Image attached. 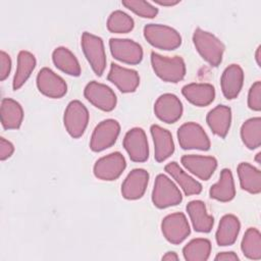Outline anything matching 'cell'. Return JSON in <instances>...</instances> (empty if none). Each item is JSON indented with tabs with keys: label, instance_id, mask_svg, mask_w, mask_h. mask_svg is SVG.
<instances>
[{
	"label": "cell",
	"instance_id": "obj_21",
	"mask_svg": "<svg viewBox=\"0 0 261 261\" xmlns=\"http://www.w3.org/2000/svg\"><path fill=\"white\" fill-rule=\"evenodd\" d=\"M181 94L191 104L197 107H205L214 101L215 89L211 84L191 83L182 87Z\"/></svg>",
	"mask_w": 261,
	"mask_h": 261
},
{
	"label": "cell",
	"instance_id": "obj_40",
	"mask_svg": "<svg viewBox=\"0 0 261 261\" xmlns=\"http://www.w3.org/2000/svg\"><path fill=\"white\" fill-rule=\"evenodd\" d=\"M154 2L160 6L171 7V6L178 4L180 1H178V0H154Z\"/></svg>",
	"mask_w": 261,
	"mask_h": 261
},
{
	"label": "cell",
	"instance_id": "obj_30",
	"mask_svg": "<svg viewBox=\"0 0 261 261\" xmlns=\"http://www.w3.org/2000/svg\"><path fill=\"white\" fill-rule=\"evenodd\" d=\"M37 65L36 57L33 53L21 50L17 55V65L12 81V88L14 91L20 89L29 80Z\"/></svg>",
	"mask_w": 261,
	"mask_h": 261
},
{
	"label": "cell",
	"instance_id": "obj_9",
	"mask_svg": "<svg viewBox=\"0 0 261 261\" xmlns=\"http://www.w3.org/2000/svg\"><path fill=\"white\" fill-rule=\"evenodd\" d=\"M125 167L126 161L124 156L120 152H112L95 162L93 172L98 179L112 181L122 174Z\"/></svg>",
	"mask_w": 261,
	"mask_h": 261
},
{
	"label": "cell",
	"instance_id": "obj_39",
	"mask_svg": "<svg viewBox=\"0 0 261 261\" xmlns=\"http://www.w3.org/2000/svg\"><path fill=\"white\" fill-rule=\"evenodd\" d=\"M214 260L215 261H238L239 256L232 251L220 252L214 257Z\"/></svg>",
	"mask_w": 261,
	"mask_h": 261
},
{
	"label": "cell",
	"instance_id": "obj_26",
	"mask_svg": "<svg viewBox=\"0 0 261 261\" xmlns=\"http://www.w3.org/2000/svg\"><path fill=\"white\" fill-rule=\"evenodd\" d=\"M164 170L176 181L186 196L199 195L202 192V185L188 174L176 162H169L165 165Z\"/></svg>",
	"mask_w": 261,
	"mask_h": 261
},
{
	"label": "cell",
	"instance_id": "obj_32",
	"mask_svg": "<svg viewBox=\"0 0 261 261\" xmlns=\"http://www.w3.org/2000/svg\"><path fill=\"white\" fill-rule=\"evenodd\" d=\"M210 253L211 242L204 238L193 239L182 248V255L187 261H206Z\"/></svg>",
	"mask_w": 261,
	"mask_h": 261
},
{
	"label": "cell",
	"instance_id": "obj_22",
	"mask_svg": "<svg viewBox=\"0 0 261 261\" xmlns=\"http://www.w3.org/2000/svg\"><path fill=\"white\" fill-rule=\"evenodd\" d=\"M206 122L215 136L225 138L231 124V109L222 104L215 106L207 113Z\"/></svg>",
	"mask_w": 261,
	"mask_h": 261
},
{
	"label": "cell",
	"instance_id": "obj_37",
	"mask_svg": "<svg viewBox=\"0 0 261 261\" xmlns=\"http://www.w3.org/2000/svg\"><path fill=\"white\" fill-rule=\"evenodd\" d=\"M11 65H12V62L9 54L2 50L0 52V81L1 82L5 81L9 76L11 71Z\"/></svg>",
	"mask_w": 261,
	"mask_h": 261
},
{
	"label": "cell",
	"instance_id": "obj_5",
	"mask_svg": "<svg viewBox=\"0 0 261 261\" xmlns=\"http://www.w3.org/2000/svg\"><path fill=\"white\" fill-rule=\"evenodd\" d=\"M84 55L96 75L101 76L106 68V53L103 40L89 32H84L81 38Z\"/></svg>",
	"mask_w": 261,
	"mask_h": 261
},
{
	"label": "cell",
	"instance_id": "obj_27",
	"mask_svg": "<svg viewBox=\"0 0 261 261\" xmlns=\"http://www.w3.org/2000/svg\"><path fill=\"white\" fill-rule=\"evenodd\" d=\"M209 196L219 202H229L236 196V187L230 169L223 168L220 172L219 179L212 185L209 190Z\"/></svg>",
	"mask_w": 261,
	"mask_h": 261
},
{
	"label": "cell",
	"instance_id": "obj_16",
	"mask_svg": "<svg viewBox=\"0 0 261 261\" xmlns=\"http://www.w3.org/2000/svg\"><path fill=\"white\" fill-rule=\"evenodd\" d=\"M107 80L121 93H134L140 85V75L137 70L111 63Z\"/></svg>",
	"mask_w": 261,
	"mask_h": 261
},
{
	"label": "cell",
	"instance_id": "obj_36",
	"mask_svg": "<svg viewBox=\"0 0 261 261\" xmlns=\"http://www.w3.org/2000/svg\"><path fill=\"white\" fill-rule=\"evenodd\" d=\"M248 107L253 111L261 110V82H255L248 93Z\"/></svg>",
	"mask_w": 261,
	"mask_h": 261
},
{
	"label": "cell",
	"instance_id": "obj_25",
	"mask_svg": "<svg viewBox=\"0 0 261 261\" xmlns=\"http://www.w3.org/2000/svg\"><path fill=\"white\" fill-rule=\"evenodd\" d=\"M1 124L4 129H17L23 120L22 106L11 98H3L0 107Z\"/></svg>",
	"mask_w": 261,
	"mask_h": 261
},
{
	"label": "cell",
	"instance_id": "obj_4",
	"mask_svg": "<svg viewBox=\"0 0 261 261\" xmlns=\"http://www.w3.org/2000/svg\"><path fill=\"white\" fill-rule=\"evenodd\" d=\"M182 201V196L177 186L165 174L156 176L152 190V202L155 207L165 209L176 206Z\"/></svg>",
	"mask_w": 261,
	"mask_h": 261
},
{
	"label": "cell",
	"instance_id": "obj_7",
	"mask_svg": "<svg viewBox=\"0 0 261 261\" xmlns=\"http://www.w3.org/2000/svg\"><path fill=\"white\" fill-rule=\"evenodd\" d=\"M89 119V111L81 101L72 100L67 104L63 114V124L71 138L79 139L85 134Z\"/></svg>",
	"mask_w": 261,
	"mask_h": 261
},
{
	"label": "cell",
	"instance_id": "obj_12",
	"mask_svg": "<svg viewBox=\"0 0 261 261\" xmlns=\"http://www.w3.org/2000/svg\"><path fill=\"white\" fill-rule=\"evenodd\" d=\"M109 49L114 59L129 65L139 64L144 55L142 46L130 39L111 38L109 40Z\"/></svg>",
	"mask_w": 261,
	"mask_h": 261
},
{
	"label": "cell",
	"instance_id": "obj_23",
	"mask_svg": "<svg viewBox=\"0 0 261 261\" xmlns=\"http://www.w3.org/2000/svg\"><path fill=\"white\" fill-rule=\"evenodd\" d=\"M190 220L192 222L193 228L197 232H209L211 231L214 218L212 215L208 214L206 205L201 200L190 201L186 207Z\"/></svg>",
	"mask_w": 261,
	"mask_h": 261
},
{
	"label": "cell",
	"instance_id": "obj_29",
	"mask_svg": "<svg viewBox=\"0 0 261 261\" xmlns=\"http://www.w3.org/2000/svg\"><path fill=\"white\" fill-rule=\"evenodd\" d=\"M52 61L54 65L71 76H80L82 73L81 65L75 55L66 47H57L52 52Z\"/></svg>",
	"mask_w": 261,
	"mask_h": 261
},
{
	"label": "cell",
	"instance_id": "obj_1",
	"mask_svg": "<svg viewBox=\"0 0 261 261\" xmlns=\"http://www.w3.org/2000/svg\"><path fill=\"white\" fill-rule=\"evenodd\" d=\"M193 43L200 56L211 66H218L222 62L225 47L212 33L197 28L193 34Z\"/></svg>",
	"mask_w": 261,
	"mask_h": 261
},
{
	"label": "cell",
	"instance_id": "obj_11",
	"mask_svg": "<svg viewBox=\"0 0 261 261\" xmlns=\"http://www.w3.org/2000/svg\"><path fill=\"white\" fill-rule=\"evenodd\" d=\"M85 98L96 108L110 112L116 107L117 98L113 90L101 83L92 81L84 89Z\"/></svg>",
	"mask_w": 261,
	"mask_h": 261
},
{
	"label": "cell",
	"instance_id": "obj_18",
	"mask_svg": "<svg viewBox=\"0 0 261 261\" xmlns=\"http://www.w3.org/2000/svg\"><path fill=\"white\" fill-rule=\"evenodd\" d=\"M149 173L144 168H135L126 175L121 184V195L126 200L141 199L147 190Z\"/></svg>",
	"mask_w": 261,
	"mask_h": 261
},
{
	"label": "cell",
	"instance_id": "obj_2",
	"mask_svg": "<svg viewBox=\"0 0 261 261\" xmlns=\"http://www.w3.org/2000/svg\"><path fill=\"white\" fill-rule=\"evenodd\" d=\"M151 65L155 74L166 83L176 84L186 75V63L180 56L167 57L156 52L151 53Z\"/></svg>",
	"mask_w": 261,
	"mask_h": 261
},
{
	"label": "cell",
	"instance_id": "obj_28",
	"mask_svg": "<svg viewBox=\"0 0 261 261\" xmlns=\"http://www.w3.org/2000/svg\"><path fill=\"white\" fill-rule=\"evenodd\" d=\"M238 176L242 190L257 195L261 192V171L248 162H241L238 165Z\"/></svg>",
	"mask_w": 261,
	"mask_h": 261
},
{
	"label": "cell",
	"instance_id": "obj_6",
	"mask_svg": "<svg viewBox=\"0 0 261 261\" xmlns=\"http://www.w3.org/2000/svg\"><path fill=\"white\" fill-rule=\"evenodd\" d=\"M177 141L184 150L208 151L211 147L210 139L204 128L194 121L186 122L178 127Z\"/></svg>",
	"mask_w": 261,
	"mask_h": 261
},
{
	"label": "cell",
	"instance_id": "obj_24",
	"mask_svg": "<svg viewBox=\"0 0 261 261\" xmlns=\"http://www.w3.org/2000/svg\"><path fill=\"white\" fill-rule=\"evenodd\" d=\"M241 230V222L233 214H225L221 217L216 233L215 240L218 246L227 247L236 243Z\"/></svg>",
	"mask_w": 261,
	"mask_h": 261
},
{
	"label": "cell",
	"instance_id": "obj_15",
	"mask_svg": "<svg viewBox=\"0 0 261 261\" xmlns=\"http://www.w3.org/2000/svg\"><path fill=\"white\" fill-rule=\"evenodd\" d=\"M184 107L179 98L171 93L160 95L154 103L156 117L165 123H174L182 115Z\"/></svg>",
	"mask_w": 261,
	"mask_h": 261
},
{
	"label": "cell",
	"instance_id": "obj_14",
	"mask_svg": "<svg viewBox=\"0 0 261 261\" xmlns=\"http://www.w3.org/2000/svg\"><path fill=\"white\" fill-rule=\"evenodd\" d=\"M36 84L39 92L51 99H60L67 93V85L64 80L49 67L39 70Z\"/></svg>",
	"mask_w": 261,
	"mask_h": 261
},
{
	"label": "cell",
	"instance_id": "obj_35",
	"mask_svg": "<svg viewBox=\"0 0 261 261\" xmlns=\"http://www.w3.org/2000/svg\"><path fill=\"white\" fill-rule=\"evenodd\" d=\"M121 4L125 8L143 18H154L158 14V8L147 1L125 0L122 1Z\"/></svg>",
	"mask_w": 261,
	"mask_h": 261
},
{
	"label": "cell",
	"instance_id": "obj_33",
	"mask_svg": "<svg viewBox=\"0 0 261 261\" xmlns=\"http://www.w3.org/2000/svg\"><path fill=\"white\" fill-rule=\"evenodd\" d=\"M241 250L248 259H261V233L256 227H249L245 231L241 242Z\"/></svg>",
	"mask_w": 261,
	"mask_h": 261
},
{
	"label": "cell",
	"instance_id": "obj_43",
	"mask_svg": "<svg viewBox=\"0 0 261 261\" xmlns=\"http://www.w3.org/2000/svg\"><path fill=\"white\" fill-rule=\"evenodd\" d=\"M260 156H261V153L259 152V153L256 154V157H255V161H256L258 164L261 163V161H260Z\"/></svg>",
	"mask_w": 261,
	"mask_h": 261
},
{
	"label": "cell",
	"instance_id": "obj_38",
	"mask_svg": "<svg viewBox=\"0 0 261 261\" xmlns=\"http://www.w3.org/2000/svg\"><path fill=\"white\" fill-rule=\"evenodd\" d=\"M14 153V146L13 144L6 140L5 138H0V160L4 161L12 156Z\"/></svg>",
	"mask_w": 261,
	"mask_h": 261
},
{
	"label": "cell",
	"instance_id": "obj_41",
	"mask_svg": "<svg viewBox=\"0 0 261 261\" xmlns=\"http://www.w3.org/2000/svg\"><path fill=\"white\" fill-rule=\"evenodd\" d=\"M161 260H165V261H177L178 260V256L175 252H167L165 253L162 257Z\"/></svg>",
	"mask_w": 261,
	"mask_h": 261
},
{
	"label": "cell",
	"instance_id": "obj_8",
	"mask_svg": "<svg viewBox=\"0 0 261 261\" xmlns=\"http://www.w3.org/2000/svg\"><path fill=\"white\" fill-rule=\"evenodd\" d=\"M120 134V124L113 118H107L100 121L94 128L90 149L93 152H101L112 147Z\"/></svg>",
	"mask_w": 261,
	"mask_h": 261
},
{
	"label": "cell",
	"instance_id": "obj_17",
	"mask_svg": "<svg viewBox=\"0 0 261 261\" xmlns=\"http://www.w3.org/2000/svg\"><path fill=\"white\" fill-rule=\"evenodd\" d=\"M180 162L188 171L202 180H208L217 168V160L212 156L184 155Z\"/></svg>",
	"mask_w": 261,
	"mask_h": 261
},
{
	"label": "cell",
	"instance_id": "obj_3",
	"mask_svg": "<svg viewBox=\"0 0 261 261\" xmlns=\"http://www.w3.org/2000/svg\"><path fill=\"white\" fill-rule=\"evenodd\" d=\"M144 38L154 48L172 51L181 45L179 33L168 25L160 23H148L143 30Z\"/></svg>",
	"mask_w": 261,
	"mask_h": 261
},
{
	"label": "cell",
	"instance_id": "obj_19",
	"mask_svg": "<svg viewBox=\"0 0 261 261\" xmlns=\"http://www.w3.org/2000/svg\"><path fill=\"white\" fill-rule=\"evenodd\" d=\"M244 77V70L239 64H230L223 70L220 77V87L223 96L227 100L236 99L240 95Z\"/></svg>",
	"mask_w": 261,
	"mask_h": 261
},
{
	"label": "cell",
	"instance_id": "obj_20",
	"mask_svg": "<svg viewBox=\"0 0 261 261\" xmlns=\"http://www.w3.org/2000/svg\"><path fill=\"white\" fill-rule=\"evenodd\" d=\"M154 144V158L157 162H163L174 152V142L171 133L158 124H152L150 127Z\"/></svg>",
	"mask_w": 261,
	"mask_h": 261
},
{
	"label": "cell",
	"instance_id": "obj_42",
	"mask_svg": "<svg viewBox=\"0 0 261 261\" xmlns=\"http://www.w3.org/2000/svg\"><path fill=\"white\" fill-rule=\"evenodd\" d=\"M260 51H261V46H258V48L256 49V52H255V60H256V63H257V65L259 67L261 66V54H260Z\"/></svg>",
	"mask_w": 261,
	"mask_h": 261
},
{
	"label": "cell",
	"instance_id": "obj_10",
	"mask_svg": "<svg viewBox=\"0 0 261 261\" xmlns=\"http://www.w3.org/2000/svg\"><path fill=\"white\" fill-rule=\"evenodd\" d=\"M163 237L170 244L182 243L191 233V227L186 215L182 212H175L166 215L161 221Z\"/></svg>",
	"mask_w": 261,
	"mask_h": 261
},
{
	"label": "cell",
	"instance_id": "obj_13",
	"mask_svg": "<svg viewBox=\"0 0 261 261\" xmlns=\"http://www.w3.org/2000/svg\"><path fill=\"white\" fill-rule=\"evenodd\" d=\"M129 159L134 162L142 163L149 158V144L143 128L133 127L126 132L122 142Z\"/></svg>",
	"mask_w": 261,
	"mask_h": 261
},
{
	"label": "cell",
	"instance_id": "obj_31",
	"mask_svg": "<svg viewBox=\"0 0 261 261\" xmlns=\"http://www.w3.org/2000/svg\"><path fill=\"white\" fill-rule=\"evenodd\" d=\"M241 139L244 145L255 150L261 145V118L259 116L247 119L241 126Z\"/></svg>",
	"mask_w": 261,
	"mask_h": 261
},
{
	"label": "cell",
	"instance_id": "obj_34",
	"mask_svg": "<svg viewBox=\"0 0 261 261\" xmlns=\"http://www.w3.org/2000/svg\"><path fill=\"white\" fill-rule=\"evenodd\" d=\"M106 27L110 33L126 34L134 30L135 21L133 17L124 11L114 10L108 16Z\"/></svg>",
	"mask_w": 261,
	"mask_h": 261
}]
</instances>
